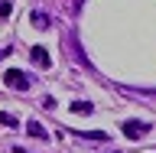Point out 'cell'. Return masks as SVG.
I'll use <instances>...</instances> for the list:
<instances>
[{
  "mask_svg": "<svg viewBox=\"0 0 156 153\" xmlns=\"http://www.w3.org/2000/svg\"><path fill=\"white\" fill-rule=\"evenodd\" d=\"M3 85L13 88V91H26V88L33 85V78H29L26 72H20V68H7V72H3Z\"/></svg>",
  "mask_w": 156,
  "mask_h": 153,
  "instance_id": "obj_1",
  "label": "cell"
},
{
  "mask_svg": "<svg viewBox=\"0 0 156 153\" xmlns=\"http://www.w3.org/2000/svg\"><path fill=\"white\" fill-rule=\"evenodd\" d=\"M72 111H75V114H91L94 107H91V101H75V104H72Z\"/></svg>",
  "mask_w": 156,
  "mask_h": 153,
  "instance_id": "obj_5",
  "label": "cell"
},
{
  "mask_svg": "<svg viewBox=\"0 0 156 153\" xmlns=\"http://www.w3.org/2000/svg\"><path fill=\"white\" fill-rule=\"evenodd\" d=\"M29 59H33V65H36V68H49V65H52V59H49V52L42 46H33Z\"/></svg>",
  "mask_w": 156,
  "mask_h": 153,
  "instance_id": "obj_3",
  "label": "cell"
},
{
  "mask_svg": "<svg viewBox=\"0 0 156 153\" xmlns=\"http://www.w3.org/2000/svg\"><path fill=\"white\" fill-rule=\"evenodd\" d=\"M13 153H26V150H23V147H13Z\"/></svg>",
  "mask_w": 156,
  "mask_h": 153,
  "instance_id": "obj_10",
  "label": "cell"
},
{
  "mask_svg": "<svg viewBox=\"0 0 156 153\" xmlns=\"http://www.w3.org/2000/svg\"><path fill=\"white\" fill-rule=\"evenodd\" d=\"M81 137H88V140H107V134H101V130H85Z\"/></svg>",
  "mask_w": 156,
  "mask_h": 153,
  "instance_id": "obj_8",
  "label": "cell"
},
{
  "mask_svg": "<svg viewBox=\"0 0 156 153\" xmlns=\"http://www.w3.org/2000/svg\"><path fill=\"white\" fill-rule=\"evenodd\" d=\"M120 130H124L130 140H140V137L150 134V124H146V121H124V127H120Z\"/></svg>",
  "mask_w": 156,
  "mask_h": 153,
  "instance_id": "obj_2",
  "label": "cell"
},
{
  "mask_svg": "<svg viewBox=\"0 0 156 153\" xmlns=\"http://www.w3.org/2000/svg\"><path fill=\"white\" fill-rule=\"evenodd\" d=\"M33 23H36L39 29H49V16L46 13H33Z\"/></svg>",
  "mask_w": 156,
  "mask_h": 153,
  "instance_id": "obj_6",
  "label": "cell"
},
{
  "mask_svg": "<svg viewBox=\"0 0 156 153\" xmlns=\"http://www.w3.org/2000/svg\"><path fill=\"white\" fill-rule=\"evenodd\" d=\"M0 124H3V127H16V117H13V114H3V111H0Z\"/></svg>",
  "mask_w": 156,
  "mask_h": 153,
  "instance_id": "obj_7",
  "label": "cell"
},
{
  "mask_svg": "<svg viewBox=\"0 0 156 153\" xmlns=\"http://www.w3.org/2000/svg\"><path fill=\"white\" fill-rule=\"evenodd\" d=\"M10 13H13V3L10 0H0V16H10Z\"/></svg>",
  "mask_w": 156,
  "mask_h": 153,
  "instance_id": "obj_9",
  "label": "cell"
},
{
  "mask_svg": "<svg viewBox=\"0 0 156 153\" xmlns=\"http://www.w3.org/2000/svg\"><path fill=\"white\" fill-rule=\"evenodd\" d=\"M3 56H7V52H0V59H3Z\"/></svg>",
  "mask_w": 156,
  "mask_h": 153,
  "instance_id": "obj_11",
  "label": "cell"
},
{
  "mask_svg": "<svg viewBox=\"0 0 156 153\" xmlns=\"http://www.w3.org/2000/svg\"><path fill=\"white\" fill-rule=\"evenodd\" d=\"M26 130H29L33 137H39V140H42V137H49V134H46V127L39 124V121H29V124H26Z\"/></svg>",
  "mask_w": 156,
  "mask_h": 153,
  "instance_id": "obj_4",
  "label": "cell"
}]
</instances>
